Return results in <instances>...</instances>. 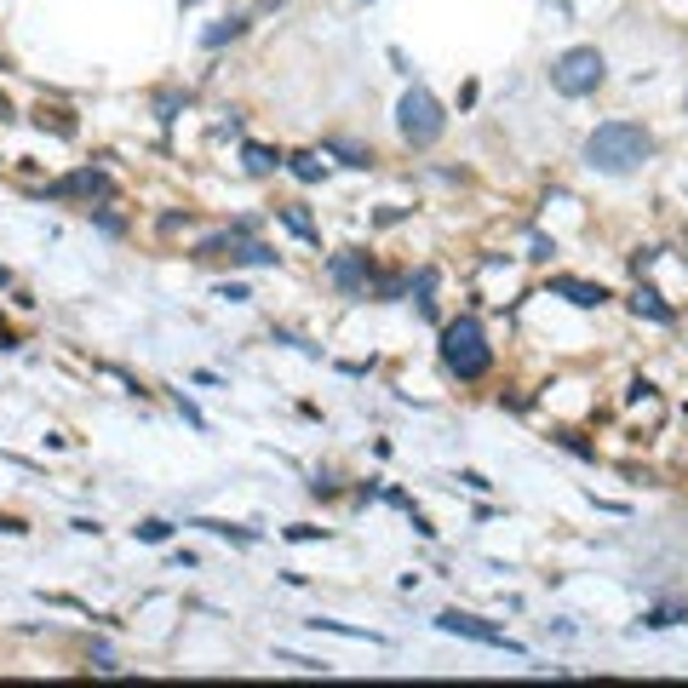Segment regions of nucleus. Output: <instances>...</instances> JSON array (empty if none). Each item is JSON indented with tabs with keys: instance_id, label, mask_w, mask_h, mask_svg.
Returning <instances> with one entry per match:
<instances>
[{
	"instance_id": "1",
	"label": "nucleus",
	"mask_w": 688,
	"mask_h": 688,
	"mask_svg": "<svg viewBox=\"0 0 688 688\" xmlns=\"http://www.w3.org/2000/svg\"><path fill=\"white\" fill-rule=\"evenodd\" d=\"M654 155V138L643 121H602L597 132L585 138V161L608 172V178H625V172H637Z\"/></svg>"
},
{
	"instance_id": "2",
	"label": "nucleus",
	"mask_w": 688,
	"mask_h": 688,
	"mask_svg": "<svg viewBox=\"0 0 688 688\" xmlns=\"http://www.w3.org/2000/svg\"><path fill=\"white\" fill-rule=\"evenodd\" d=\"M442 367H448L459 385L488 379V367H493V344H488V333H482L476 316H453V321L442 327Z\"/></svg>"
},
{
	"instance_id": "3",
	"label": "nucleus",
	"mask_w": 688,
	"mask_h": 688,
	"mask_svg": "<svg viewBox=\"0 0 688 688\" xmlns=\"http://www.w3.org/2000/svg\"><path fill=\"white\" fill-rule=\"evenodd\" d=\"M602 81H608V58L597 46H568V52L551 58V86L562 98H591Z\"/></svg>"
},
{
	"instance_id": "4",
	"label": "nucleus",
	"mask_w": 688,
	"mask_h": 688,
	"mask_svg": "<svg viewBox=\"0 0 688 688\" xmlns=\"http://www.w3.org/2000/svg\"><path fill=\"white\" fill-rule=\"evenodd\" d=\"M396 127H402V138H408L413 149H430L436 138L448 132V109L436 104L430 86H408V92H402V104H396Z\"/></svg>"
},
{
	"instance_id": "5",
	"label": "nucleus",
	"mask_w": 688,
	"mask_h": 688,
	"mask_svg": "<svg viewBox=\"0 0 688 688\" xmlns=\"http://www.w3.org/2000/svg\"><path fill=\"white\" fill-rule=\"evenodd\" d=\"M436 631H448V637H465V643H482V648H505V654H522L511 643L505 631H499L493 620H482V614H459V608H448V614H436Z\"/></svg>"
},
{
	"instance_id": "6",
	"label": "nucleus",
	"mask_w": 688,
	"mask_h": 688,
	"mask_svg": "<svg viewBox=\"0 0 688 688\" xmlns=\"http://www.w3.org/2000/svg\"><path fill=\"white\" fill-rule=\"evenodd\" d=\"M52 201H115V178L104 167H75L52 184Z\"/></svg>"
},
{
	"instance_id": "7",
	"label": "nucleus",
	"mask_w": 688,
	"mask_h": 688,
	"mask_svg": "<svg viewBox=\"0 0 688 688\" xmlns=\"http://www.w3.org/2000/svg\"><path fill=\"white\" fill-rule=\"evenodd\" d=\"M327 276H333V287L344 293V299H362V293H367V281H373V258H367V253H356V247H344V253L327 258Z\"/></svg>"
},
{
	"instance_id": "8",
	"label": "nucleus",
	"mask_w": 688,
	"mask_h": 688,
	"mask_svg": "<svg viewBox=\"0 0 688 688\" xmlns=\"http://www.w3.org/2000/svg\"><path fill=\"white\" fill-rule=\"evenodd\" d=\"M551 293H562V299L580 304V310H602V304H608V287H597V281H580V276H557Z\"/></svg>"
},
{
	"instance_id": "9",
	"label": "nucleus",
	"mask_w": 688,
	"mask_h": 688,
	"mask_svg": "<svg viewBox=\"0 0 688 688\" xmlns=\"http://www.w3.org/2000/svg\"><path fill=\"white\" fill-rule=\"evenodd\" d=\"M631 310H637V316H648V321H660V327L677 321V310H671L654 287H637V293H631Z\"/></svg>"
},
{
	"instance_id": "10",
	"label": "nucleus",
	"mask_w": 688,
	"mask_h": 688,
	"mask_svg": "<svg viewBox=\"0 0 688 688\" xmlns=\"http://www.w3.org/2000/svg\"><path fill=\"white\" fill-rule=\"evenodd\" d=\"M310 631H333V637H350V643H373V648H385V637L379 631H362V625H344V620H327V614H316V620H304Z\"/></svg>"
},
{
	"instance_id": "11",
	"label": "nucleus",
	"mask_w": 688,
	"mask_h": 688,
	"mask_svg": "<svg viewBox=\"0 0 688 688\" xmlns=\"http://www.w3.org/2000/svg\"><path fill=\"white\" fill-rule=\"evenodd\" d=\"M241 161H247V172H253V178H264V172H276V167H287L276 149H264V144H241Z\"/></svg>"
},
{
	"instance_id": "12",
	"label": "nucleus",
	"mask_w": 688,
	"mask_h": 688,
	"mask_svg": "<svg viewBox=\"0 0 688 688\" xmlns=\"http://www.w3.org/2000/svg\"><path fill=\"white\" fill-rule=\"evenodd\" d=\"M287 167H293V178H299V184H321V178H327V161H321V155H316V149H304V155H293V161H287Z\"/></svg>"
},
{
	"instance_id": "13",
	"label": "nucleus",
	"mask_w": 688,
	"mask_h": 688,
	"mask_svg": "<svg viewBox=\"0 0 688 688\" xmlns=\"http://www.w3.org/2000/svg\"><path fill=\"white\" fill-rule=\"evenodd\" d=\"M195 528H207V534L230 539V545H258V528H241V522H195Z\"/></svg>"
},
{
	"instance_id": "14",
	"label": "nucleus",
	"mask_w": 688,
	"mask_h": 688,
	"mask_svg": "<svg viewBox=\"0 0 688 688\" xmlns=\"http://www.w3.org/2000/svg\"><path fill=\"white\" fill-rule=\"evenodd\" d=\"M436 281H442V276H436L430 264H425V270H419V276L408 281V293H413V299H419V310H425V316H430V310H436V299H430V293H436Z\"/></svg>"
},
{
	"instance_id": "15",
	"label": "nucleus",
	"mask_w": 688,
	"mask_h": 688,
	"mask_svg": "<svg viewBox=\"0 0 688 688\" xmlns=\"http://www.w3.org/2000/svg\"><path fill=\"white\" fill-rule=\"evenodd\" d=\"M281 224H287V230H293V236H299V241H310V247L321 241V236H316V224H310V213H304V207H281Z\"/></svg>"
},
{
	"instance_id": "16",
	"label": "nucleus",
	"mask_w": 688,
	"mask_h": 688,
	"mask_svg": "<svg viewBox=\"0 0 688 688\" xmlns=\"http://www.w3.org/2000/svg\"><path fill=\"white\" fill-rule=\"evenodd\" d=\"M241 29H247V18H224V23H213L207 35H201V46H213V52H218V46H224V41H236Z\"/></svg>"
},
{
	"instance_id": "17",
	"label": "nucleus",
	"mask_w": 688,
	"mask_h": 688,
	"mask_svg": "<svg viewBox=\"0 0 688 688\" xmlns=\"http://www.w3.org/2000/svg\"><path fill=\"white\" fill-rule=\"evenodd\" d=\"M230 264H276V253H270L264 241H241V247H236V258H230Z\"/></svg>"
},
{
	"instance_id": "18",
	"label": "nucleus",
	"mask_w": 688,
	"mask_h": 688,
	"mask_svg": "<svg viewBox=\"0 0 688 688\" xmlns=\"http://www.w3.org/2000/svg\"><path fill=\"white\" fill-rule=\"evenodd\" d=\"M677 620H688L683 608H648V614H643V625H648V631H665V625H677Z\"/></svg>"
},
{
	"instance_id": "19",
	"label": "nucleus",
	"mask_w": 688,
	"mask_h": 688,
	"mask_svg": "<svg viewBox=\"0 0 688 688\" xmlns=\"http://www.w3.org/2000/svg\"><path fill=\"white\" fill-rule=\"evenodd\" d=\"M132 534L144 539V545H167V539H172V522H161V516H155V522H144V528H132Z\"/></svg>"
},
{
	"instance_id": "20",
	"label": "nucleus",
	"mask_w": 688,
	"mask_h": 688,
	"mask_svg": "<svg viewBox=\"0 0 688 688\" xmlns=\"http://www.w3.org/2000/svg\"><path fill=\"white\" fill-rule=\"evenodd\" d=\"M333 155H344V167H373V149H356V144H327Z\"/></svg>"
},
{
	"instance_id": "21",
	"label": "nucleus",
	"mask_w": 688,
	"mask_h": 688,
	"mask_svg": "<svg viewBox=\"0 0 688 688\" xmlns=\"http://www.w3.org/2000/svg\"><path fill=\"white\" fill-rule=\"evenodd\" d=\"M459 482H465V488H471V493H488V488H493V482H488V476H476V471H465Z\"/></svg>"
},
{
	"instance_id": "22",
	"label": "nucleus",
	"mask_w": 688,
	"mask_h": 688,
	"mask_svg": "<svg viewBox=\"0 0 688 688\" xmlns=\"http://www.w3.org/2000/svg\"><path fill=\"white\" fill-rule=\"evenodd\" d=\"M0 534H23V522L18 516H0Z\"/></svg>"
},
{
	"instance_id": "23",
	"label": "nucleus",
	"mask_w": 688,
	"mask_h": 688,
	"mask_svg": "<svg viewBox=\"0 0 688 688\" xmlns=\"http://www.w3.org/2000/svg\"><path fill=\"white\" fill-rule=\"evenodd\" d=\"M6 121H12V104H6V92H0V127H6Z\"/></svg>"
},
{
	"instance_id": "24",
	"label": "nucleus",
	"mask_w": 688,
	"mask_h": 688,
	"mask_svg": "<svg viewBox=\"0 0 688 688\" xmlns=\"http://www.w3.org/2000/svg\"><path fill=\"white\" fill-rule=\"evenodd\" d=\"M0 287H12V270H6V264H0Z\"/></svg>"
}]
</instances>
